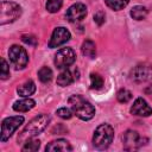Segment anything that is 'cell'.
Returning <instances> with one entry per match:
<instances>
[{
  "label": "cell",
  "instance_id": "cb8c5ba5",
  "mask_svg": "<svg viewBox=\"0 0 152 152\" xmlns=\"http://www.w3.org/2000/svg\"><path fill=\"white\" fill-rule=\"evenodd\" d=\"M63 0H48L46 1V10L50 13H56L62 7Z\"/></svg>",
  "mask_w": 152,
  "mask_h": 152
},
{
  "label": "cell",
  "instance_id": "6da1fadb",
  "mask_svg": "<svg viewBox=\"0 0 152 152\" xmlns=\"http://www.w3.org/2000/svg\"><path fill=\"white\" fill-rule=\"evenodd\" d=\"M70 107H71V110L72 113L80 118L81 120H90L94 115H95V108L94 106L88 101L86 100L82 95H71L68 100Z\"/></svg>",
  "mask_w": 152,
  "mask_h": 152
},
{
  "label": "cell",
  "instance_id": "44dd1931",
  "mask_svg": "<svg viewBox=\"0 0 152 152\" xmlns=\"http://www.w3.org/2000/svg\"><path fill=\"white\" fill-rule=\"evenodd\" d=\"M38 78L40 80V82L43 83H48L51 81L52 78V70L49 66H43L39 69L38 71Z\"/></svg>",
  "mask_w": 152,
  "mask_h": 152
},
{
  "label": "cell",
  "instance_id": "d4e9b609",
  "mask_svg": "<svg viewBox=\"0 0 152 152\" xmlns=\"http://www.w3.org/2000/svg\"><path fill=\"white\" fill-rule=\"evenodd\" d=\"M10 76V66L5 58H1V71H0V77L1 80H6Z\"/></svg>",
  "mask_w": 152,
  "mask_h": 152
},
{
  "label": "cell",
  "instance_id": "4316f807",
  "mask_svg": "<svg viewBox=\"0 0 152 152\" xmlns=\"http://www.w3.org/2000/svg\"><path fill=\"white\" fill-rule=\"evenodd\" d=\"M21 40L28 45H32V46H36L37 45V38L34 36H27V34H24L21 37Z\"/></svg>",
  "mask_w": 152,
  "mask_h": 152
},
{
  "label": "cell",
  "instance_id": "484cf974",
  "mask_svg": "<svg viewBox=\"0 0 152 152\" xmlns=\"http://www.w3.org/2000/svg\"><path fill=\"white\" fill-rule=\"evenodd\" d=\"M56 114L59 116V118H62V119H70L71 116H72V110H70L69 108H66V107H62V108H59V109H57V112H56Z\"/></svg>",
  "mask_w": 152,
  "mask_h": 152
},
{
  "label": "cell",
  "instance_id": "9c48e42d",
  "mask_svg": "<svg viewBox=\"0 0 152 152\" xmlns=\"http://www.w3.org/2000/svg\"><path fill=\"white\" fill-rule=\"evenodd\" d=\"M70 32L63 27V26H59V27H56L51 34V38H50V42H49V48L53 49V48H58L61 45H63L64 43H66L69 39H70Z\"/></svg>",
  "mask_w": 152,
  "mask_h": 152
},
{
  "label": "cell",
  "instance_id": "8fae6325",
  "mask_svg": "<svg viewBox=\"0 0 152 152\" xmlns=\"http://www.w3.org/2000/svg\"><path fill=\"white\" fill-rule=\"evenodd\" d=\"M131 78L132 81L137 83L146 82L152 80V66L150 65H137L132 71H131Z\"/></svg>",
  "mask_w": 152,
  "mask_h": 152
},
{
  "label": "cell",
  "instance_id": "ba28073f",
  "mask_svg": "<svg viewBox=\"0 0 152 152\" xmlns=\"http://www.w3.org/2000/svg\"><path fill=\"white\" fill-rule=\"evenodd\" d=\"M147 139H144L141 138L135 131H126L124 133V137H122V141H124V148L126 151H133V150H137L139 148L144 142Z\"/></svg>",
  "mask_w": 152,
  "mask_h": 152
},
{
  "label": "cell",
  "instance_id": "7402d4cb",
  "mask_svg": "<svg viewBox=\"0 0 152 152\" xmlns=\"http://www.w3.org/2000/svg\"><path fill=\"white\" fill-rule=\"evenodd\" d=\"M103 86V78L99 74H90V88L91 89H101Z\"/></svg>",
  "mask_w": 152,
  "mask_h": 152
},
{
  "label": "cell",
  "instance_id": "5bb4252c",
  "mask_svg": "<svg viewBox=\"0 0 152 152\" xmlns=\"http://www.w3.org/2000/svg\"><path fill=\"white\" fill-rule=\"evenodd\" d=\"M72 150L71 145L69 144L68 140L65 139H57L51 142H49L45 147L46 152H56V151H62V152H70Z\"/></svg>",
  "mask_w": 152,
  "mask_h": 152
},
{
  "label": "cell",
  "instance_id": "7a4b0ae2",
  "mask_svg": "<svg viewBox=\"0 0 152 152\" xmlns=\"http://www.w3.org/2000/svg\"><path fill=\"white\" fill-rule=\"evenodd\" d=\"M49 120H50V118H49V115H46V114H40V115L34 116V118L25 126V128L23 129L21 134H20L19 138H18V141L25 142L26 140L32 139L33 137H36V135H38L39 133H42V132L45 129V127L48 126Z\"/></svg>",
  "mask_w": 152,
  "mask_h": 152
},
{
  "label": "cell",
  "instance_id": "603a6c76",
  "mask_svg": "<svg viewBox=\"0 0 152 152\" xmlns=\"http://www.w3.org/2000/svg\"><path fill=\"white\" fill-rule=\"evenodd\" d=\"M116 99H118V101L121 102V103H127V102L132 99V93H131L128 89L122 88V89H120V90L118 91Z\"/></svg>",
  "mask_w": 152,
  "mask_h": 152
},
{
  "label": "cell",
  "instance_id": "9a60e30c",
  "mask_svg": "<svg viewBox=\"0 0 152 152\" xmlns=\"http://www.w3.org/2000/svg\"><path fill=\"white\" fill-rule=\"evenodd\" d=\"M36 106V101L30 99V97H24L19 101H15L14 104H13V109L15 112H28L30 109H32L33 107Z\"/></svg>",
  "mask_w": 152,
  "mask_h": 152
},
{
  "label": "cell",
  "instance_id": "4fadbf2b",
  "mask_svg": "<svg viewBox=\"0 0 152 152\" xmlns=\"http://www.w3.org/2000/svg\"><path fill=\"white\" fill-rule=\"evenodd\" d=\"M78 77H80V72L77 69H74V70L64 69L57 77V84L61 87H66L72 82H75L76 80H78Z\"/></svg>",
  "mask_w": 152,
  "mask_h": 152
},
{
  "label": "cell",
  "instance_id": "d6986e66",
  "mask_svg": "<svg viewBox=\"0 0 152 152\" xmlns=\"http://www.w3.org/2000/svg\"><path fill=\"white\" fill-rule=\"evenodd\" d=\"M40 146V141L37 140V139H28L24 142V146L21 147V151L24 152H34V151H38Z\"/></svg>",
  "mask_w": 152,
  "mask_h": 152
},
{
  "label": "cell",
  "instance_id": "8992f818",
  "mask_svg": "<svg viewBox=\"0 0 152 152\" xmlns=\"http://www.w3.org/2000/svg\"><path fill=\"white\" fill-rule=\"evenodd\" d=\"M10 62L15 69H24L28 63V56L24 48L19 45H12L8 50Z\"/></svg>",
  "mask_w": 152,
  "mask_h": 152
},
{
  "label": "cell",
  "instance_id": "52a82bcc",
  "mask_svg": "<svg viewBox=\"0 0 152 152\" xmlns=\"http://www.w3.org/2000/svg\"><path fill=\"white\" fill-rule=\"evenodd\" d=\"M76 59V53L71 48H63L55 55V65L58 69H68L74 64Z\"/></svg>",
  "mask_w": 152,
  "mask_h": 152
},
{
  "label": "cell",
  "instance_id": "e0dca14e",
  "mask_svg": "<svg viewBox=\"0 0 152 152\" xmlns=\"http://www.w3.org/2000/svg\"><path fill=\"white\" fill-rule=\"evenodd\" d=\"M81 50H82L83 56L89 57V58H94L95 55H96V45H95V43H94L93 40H90V39H87V40L83 42Z\"/></svg>",
  "mask_w": 152,
  "mask_h": 152
},
{
  "label": "cell",
  "instance_id": "83f0119b",
  "mask_svg": "<svg viewBox=\"0 0 152 152\" xmlns=\"http://www.w3.org/2000/svg\"><path fill=\"white\" fill-rule=\"evenodd\" d=\"M104 18H106L104 13H103L102 11H99V12L95 13V15H94V21H95L99 26H101V25L104 23Z\"/></svg>",
  "mask_w": 152,
  "mask_h": 152
},
{
  "label": "cell",
  "instance_id": "30bf717a",
  "mask_svg": "<svg viewBox=\"0 0 152 152\" xmlns=\"http://www.w3.org/2000/svg\"><path fill=\"white\" fill-rule=\"evenodd\" d=\"M86 15H87V7L81 2H76L72 6H70L65 13V17L70 23H78L83 20Z\"/></svg>",
  "mask_w": 152,
  "mask_h": 152
},
{
  "label": "cell",
  "instance_id": "7c38bea8",
  "mask_svg": "<svg viewBox=\"0 0 152 152\" xmlns=\"http://www.w3.org/2000/svg\"><path fill=\"white\" fill-rule=\"evenodd\" d=\"M131 113L138 116H150L152 114V108L142 97H138L131 107Z\"/></svg>",
  "mask_w": 152,
  "mask_h": 152
},
{
  "label": "cell",
  "instance_id": "ffe728a7",
  "mask_svg": "<svg viewBox=\"0 0 152 152\" xmlns=\"http://www.w3.org/2000/svg\"><path fill=\"white\" fill-rule=\"evenodd\" d=\"M104 2L109 8L114 11H120V10H124L128 5L129 0H104Z\"/></svg>",
  "mask_w": 152,
  "mask_h": 152
},
{
  "label": "cell",
  "instance_id": "ac0fdd59",
  "mask_svg": "<svg viewBox=\"0 0 152 152\" xmlns=\"http://www.w3.org/2000/svg\"><path fill=\"white\" fill-rule=\"evenodd\" d=\"M146 14H147L146 7L140 6V5H137L131 10V17L135 20H142L146 17Z\"/></svg>",
  "mask_w": 152,
  "mask_h": 152
},
{
  "label": "cell",
  "instance_id": "3957f363",
  "mask_svg": "<svg viewBox=\"0 0 152 152\" xmlns=\"http://www.w3.org/2000/svg\"><path fill=\"white\" fill-rule=\"evenodd\" d=\"M114 139V129L108 124L97 126L93 135V145L97 150H106Z\"/></svg>",
  "mask_w": 152,
  "mask_h": 152
},
{
  "label": "cell",
  "instance_id": "277c9868",
  "mask_svg": "<svg viewBox=\"0 0 152 152\" xmlns=\"http://www.w3.org/2000/svg\"><path fill=\"white\" fill-rule=\"evenodd\" d=\"M21 15V7L13 1H2L0 8V24H10Z\"/></svg>",
  "mask_w": 152,
  "mask_h": 152
},
{
  "label": "cell",
  "instance_id": "5b68a950",
  "mask_svg": "<svg viewBox=\"0 0 152 152\" xmlns=\"http://www.w3.org/2000/svg\"><path fill=\"white\" fill-rule=\"evenodd\" d=\"M24 122V116L15 115L8 116L1 122V141L5 142L10 139V137L15 132V129Z\"/></svg>",
  "mask_w": 152,
  "mask_h": 152
},
{
  "label": "cell",
  "instance_id": "2e32d148",
  "mask_svg": "<svg viewBox=\"0 0 152 152\" xmlns=\"http://www.w3.org/2000/svg\"><path fill=\"white\" fill-rule=\"evenodd\" d=\"M36 91V84L33 81H26L25 83H23L20 87H18L17 93L21 96V97H30L33 93Z\"/></svg>",
  "mask_w": 152,
  "mask_h": 152
}]
</instances>
